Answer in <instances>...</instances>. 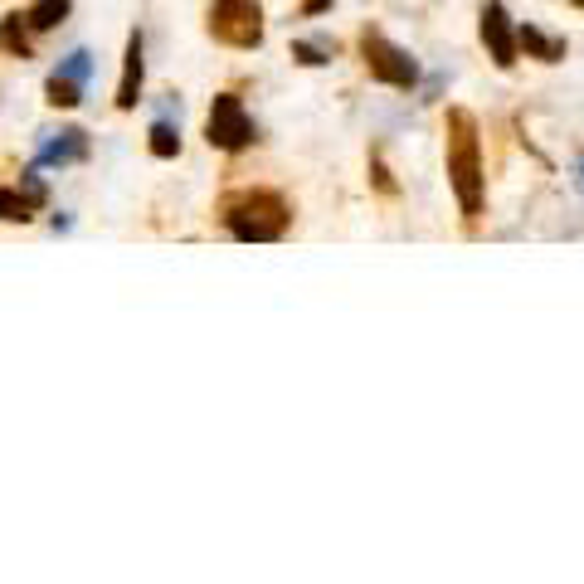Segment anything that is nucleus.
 <instances>
[{"instance_id": "f257e3e1", "label": "nucleus", "mask_w": 584, "mask_h": 584, "mask_svg": "<svg viewBox=\"0 0 584 584\" xmlns=\"http://www.w3.org/2000/svg\"><path fill=\"white\" fill-rule=\"evenodd\" d=\"M453 122H458V137L448 146V181L458 190V205L477 215V205H482V166H477V137H473V117L468 112H453Z\"/></svg>"}, {"instance_id": "f03ea898", "label": "nucleus", "mask_w": 584, "mask_h": 584, "mask_svg": "<svg viewBox=\"0 0 584 584\" xmlns=\"http://www.w3.org/2000/svg\"><path fill=\"white\" fill-rule=\"evenodd\" d=\"M361 49H365V64H370V73H375L380 83H395V88H414V83H419V64L404 54L400 44H390L380 30H365Z\"/></svg>"}, {"instance_id": "7ed1b4c3", "label": "nucleus", "mask_w": 584, "mask_h": 584, "mask_svg": "<svg viewBox=\"0 0 584 584\" xmlns=\"http://www.w3.org/2000/svg\"><path fill=\"white\" fill-rule=\"evenodd\" d=\"M205 132H210V146H219V151H244V146L254 142V122H249V112H244V103L234 93H219L215 98Z\"/></svg>"}, {"instance_id": "20e7f679", "label": "nucleus", "mask_w": 584, "mask_h": 584, "mask_svg": "<svg viewBox=\"0 0 584 584\" xmlns=\"http://www.w3.org/2000/svg\"><path fill=\"white\" fill-rule=\"evenodd\" d=\"M268 205H278V195H254V200L234 205V210H229V229H234L239 239H254V244L278 239L288 219H263V210H268Z\"/></svg>"}, {"instance_id": "39448f33", "label": "nucleus", "mask_w": 584, "mask_h": 584, "mask_svg": "<svg viewBox=\"0 0 584 584\" xmlns=\"http://www.w3.org/2000/svg\"><path fill=\"white\" fill-rule=\"evenodd\" d=\"M215 35L229 39V44H258L263 39V25H258V5L254 0H219L215 10Z\"/></svg>"}, {"instance_id": "423d86ee", "label": "nucleus", "mask_w": 584, "mask_h": 584, "mask_svg": "<svg viewBox=\"0 0 584 584\" xmlns=\"http://www.w3.org/2000/svg\"><path fill=\"white\" fill-rule=\"evenodd\" d=\"M482 44L492 49L497 69H511V64H516V35H511L507 10H502L497 0H492V5H482Z\"/></svg>"}, {"instance_id": "0eeeda50", "label": "nucleus", "mask_w": 584, "mask_h": 584, "mask_svg": "<svg viewBox=\"0 0 584 584\" xmlns=\"http://www.w3.org/2000/svg\"><path fill=\"white\" fill-rule=\"evenodd\" d=\"M142 98V35L127 39V69H122V88H117V108H137Z\"/></svg>"}, {"instance_id": "6e6552de", "label": "nucleus", "mask_w": 584, "mask_h": 584, "mask_svg": "<svg viewBox=\"0 0 584 584\" xmlns=\"http://www.w3.org/2000/svg\"><path fill=\"white\" fill-rule=\"evenodd\" d=\"M516 39H521V44H526V49H531L536 59H546V64H555V59L565 54V39H550V35H541L536 25H521V30H516Z\"/></svg>"}, {"instance_id": "1a4fd4ad", "label": "nucleus", "mask_w": 584, "mask_h": 584, "mask_svg": "<svg viewBox=\"0 0 584 584\" xmlns=\"http://www.w3.org/2000/svg\"><path fill=\"white\" fill-rule=\"evenodd\" d=\"M88 151V132H78V127H69L64 132V142H49L44 146V161H54V166H64V161H78Z\"/></svg>"}, {"instance_id": "9d476101", "label": "nucleus", "mask_w": 584, "mask_h": 584, "mask_svg": "<svg viewBox=\"0 0 584 584\" xmlns=\"http://www.w3.org/2000/svg\"><path fill=\"white\" fill-rule=\"evenodd\" d=\"M73 10V0H39L35 10H30V25L35 30H54V25H64Z\"/></svg>"}, {"instance_id": "9b49d317", "label": "nucleus", "mask_w": 584, "mask_h": 584, "mask_svg": "<svg viewBox=\"0 0 584 584\" xmlns=\"http://www.w3.org/2000/svg\"><path fill=\"white\" fill-rule=\"evenodd\" d=\"M78 88H83V83L54 73V78H49V103H54V108H78Z\"/></svg>"}, {"instance_id": "f8f14e48", "label": "nucleus", "mask_w": 584, "mask_h": 584, "mask_svg": "<svg viewBox=\"0 0 584 584\" xmlns=\"http://www.w3.org/2000/svg\"><path fill=\"white\" fill-rule=\"evenodd\" d=\"M151 151H156V156H181V132H176L171 122H156V127H151Z\"/></svg>"}, {"instance_id": "ddd939ff", "label": "nucleus", "mask_w": 584, "mask_h": 584, "mask_svg": "<svg viewBox=\"0 0 584 584\" xmlns=\"http://www.w3.org/2000/svg\"><path fill=\"white\" fill-rule=\"evenodd\" d=\"M88 69H93V54H88V49H73L69 59L59 64V73H64V78H73V83H83V78H88Z\"/></svg>"}, {"instance_id": "4468645a", "label": "nucleus", "mask_w": 584, "mask_h": 584, "mask_svg": "<svg viewBox=\"0 0 584 584\" xmlns=\"http://www.w3.org/2000/svg\"><path fill=\"white\" fill-rule=\"evenodd\" d=\"M0 219H30V205L15 190H0Z\"/></svg>"}, {"instance_id": "2eb2a0df", "label": "nucleus", "mask_w": 584, "mask_h": 584, "mask_svg": "<svg viewBox=\"0 0 584 584\" xmlns=\"http://www.w3.org/2000/svg\"><path fill=\"white\" fill-rule=\"evenodd\" d=\"M292 54H297V59H302V64H327V44H302V39H297V44H292Z\"/></svg>"}, {"instance_id": "dca6fc26", "label": "nucleus", "mask_w": 584, "mask_h": 584, "mask_svg": "<svg viewBox=\"0 0 584 584\" xmlns=\"http://www.w3.org/2000/svg\"><path fill=\"white\" fill-rule=\"evenodd\" d=\"M580 185H584V166H580Z\"/></svg>"}, {"instance_id": "f3484780", "label": "nucleus", "mask_w": 584, "mask_h": 584, "mask_svg": "<svg viewBox=\"0 0 584 584\" xmlns=\"http://www.w3.org/2000/svg\"><path fill=\"white\" fill-rule=\"evenodd\" d=\"M575 5H584V0H575Z\"/></svg>"}]
</instances>
